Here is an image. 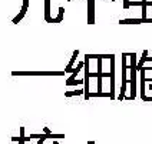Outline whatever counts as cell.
<instances>
[{
  "label": "cell",
  "instance_id": "obj_6",
  "mask_svg": "<svg viewBox=\"0 0 152 144\" xmlns=\"http://www.w3.org/2000/svg\"><path fill=\"white\" fill-rule=\"evenodd\" d=\"M88 7H89V24L95 23V0H88Z\"/></svg>",
  "mask_w": 152,
  "mask_h": 144
},
{
  "label": "cell",
  "instance_id": "obj_18",
  "mask_svg": "<svg viewBox=\"0 0 152 144\" xmlns=\"http://www.w3.org/2000/svg\"><path fill=\"white\" fill-rule=\"evenodd\" d=\"M43 133H46V134H50L52 131L49 130V127H43Z\"/></svg>",
  "mask_w": 152,
  "mask_h": 144
},
{
  "label": "cell",
  "instance_id": "obj_2",
  "mask_svg": "<svg viewBox=\"0 0 152 144\" xmlns=\"http://www.w3.org/2000/svg\"><path fill=\"white\" fill-rule=\"evenodd\" d=\"M66 71L63 70V71H43V70H40V71H12V76H63Z\"/></svg>",
  "mask_w": 152,
  "mask_h": 144
},
{
  "label": "cell",
  "instance_id": "obj_23",
  "mask_svg": "<svg viewBox=\"0 0 152 144\" xmlns=\"http://www.w3.org/2000/svg\"><path fill=\"white\" fill-rule=\"evenodd\" d=\"M112 1H116V0H112Z\"/></svg>",
  "mask_w": 152,
  "mask_h": 144
},
{
  "label": "cell",
  "instance_id": "obj_12",
  "mask_svg": "<svg viewBox=\"0 0 152 144\" xmlns=\"http://www.w3.org/2000/svg\"><path fill=\"white\" fill-rule=\"evenodd\" d=\"M63 13H65V9L59 7V14L52 20V23H53V24H59V23H62V20H63Z\"/></svg>",
  "mask_w": 152,
  "mask_h": 144
},
{
  "label": "cell",
  "instance_id": "obj_11",
  "mask_svg": "<svg viewBox=\"0 0 152 144\" xmlns=\"http://www.w3.org/2000/svg\"><path fill=\"white\" fill-rule=\"evenodd\" d=\"M27 9H29V7H25V6H22V10H20V13H19V14H17V16L13 19V24H17V23H19V22H20V20H22V19L25 17L26 12H27Z\"/></svg>",
  "mask_w": 152,
  "mask_h": 144
},
{
  "label": "cell",
  "instance_id": "obj_7",
  "mask_svg": "<svg viewBox=\"0 0 152 144\" xmlns=\"http://www.w3.org/2000/svg\"><path fill=\"white\" fill-rule=\"evenodd\" d=\"M45 20L46 23H52V19L50 17V0H45Z\"/></svg>",
  "mask_w": 152,
  "mask_h": 144
},
{
  "label": "cell",
  "instance_id": "obj_4",
  "mask_svg": "<svg viewBox=\"0 0 152 144\" xmlns=\"http://www.w3.org/2000/svg\"><path fill=\"white\" fill-rule=\"evenodd\" d=\"M131 70V80H129V84H131V94L125 97L126 100H134L136 97V71L138 68H129Z\"/></svg>",
  "mask_w": 152,
  "mask_h": 144
},
{
  "label": "cell",
  "instance_id": "obj_1",
  "mask_svg": "<svg viewBox=\"0 0 152 144\" xmlns=\"http://www.w3.org/2000/svg\"><path fill=\"white\" fill-rule=\"evenodd\" d=\"M126 57H129L128 53H124V54H122V86H121V93H119V96H118V100H124V99L126 97L125 93H126V86H128V83H129L126 78V71H128Z\"/></svg>",
  "mask_w": 152,
  "mask_h": 144
},
{
  "label": "cell",
  "instance_id": "obj_19",
  "mask_svg": "<svg viewBox=\"0 0 152 144\" xmlns=\"http://www.w3.org/2000/svg\"><path fill=\"white\" fill-rule=\"evenodd\" d=\"M23 6H25V7H29V0H23Z\"/></svg>",
  "mask_w": 152,
  "mask_h": 144
},
{
  "label": "cell",
  "instance_id": "obj_10",
  "mask_svg": "<svg viewBox=\"0 0 152 144\" xmlns=\"http://www.w3.org/2000/svg\"><path fill=\"white\" fill-rule=\"evenodd\" d=\"M85 57L88 59H113L115 54H86Z\"/></svg>",
  "mask_w": 152,
  "mask_h": 144
},
{
  "label": "cell",
  "instance_id": "obj_20",
  "mask_svg": "<svg viewBox=\"0 0 152 144\" xmlns=\"http://www.w3.org/2000/svg\"><path fill=\"white\" fill-rule=\"evenodd\" d=\"M88 144H95V141H89V143H88Z\"/></svg>",
  "mask_w": 152,
  "mask_h": 144
},
{
  "label": "cell",
  "instance_id": "obj_3",
  "mask_svg": "<svg viewBox=\"0 0 152 144\" xmlns=\"http://www.w3.org/2000/svg\"><path fill=\"white\" fill-rule=\"evenodd\" d=\"M85 67V61H80L79 64H77V67L73 68V73H72V76L68 78V81H66V84L68 86H76V84H83L85 80H76V76H77V73Z\"/></svg>",
  "mask_w": 152,
  "mask_h": 144
},
{
  "label": "cell",
  "instance_id": "obj_21",
  "mask_svg": "<svg viewBox=\"0 0 152 144\" xmlns=\"http://www.w3.org/2000/svg\"><path fill=\"white\" fill-rule=\"evenodd\" d=\"M52 144H58V141H53V143H52Z\"/></svg>",
  "mask_w": 152,
  "mask_h": 144
},
{
  "label": "cell",
  "instance_id": "obj_13",
  "mask_svg": "<svg viewBox=\"0 0 152 144\" xmlns=\"http://www.w3.org/2000/svg\"><path fill=\"white\" fill-rule=\"evenodd\" d=\"M128 56L131 57V66H129V68H136V67H138V60H136V54H135V53H128Z\"/></svg>",
  "mask_w": 152,
  "mask_h": 144
},
{
  "label": "cell",
  "instance_id": "obj_15",
  "mask_svg": "<svg viewBox=\"0 0 152 144\" xmlns=\"http://www.w3.org/2000/svg\"><path fill=\"white\" fill-rule=\"evenodd\" d=\"M85 93V90H75V91H66L65 93V96L66 97H72V96H79V94Z\"/></svg>",
  "mask_w": 152,
  "mask_h": 144
},
{
  "label": "cell",
  "instance_id": "obj_16",
  "mask_svg": "<svg viewBox=\"0 0 152 144\" xmlns=\"http://www.w3.org/2000/svg\"><path fill=\"white\" fill-rule=\"evenodd\" d=\"M91 97H112L110 93H91Z\"/></svg>",
  "mask_w": 152,
  "mask_h": 144
},
{
  "label": "cell",
  "instance_id": "obj_8",
  "mask_svg": "<svg viewBox=\"0 0 152 144\" xmlns=\"http://www.w3.org/2000/svg\"><path fill=\"white\" fill-rule=\"evenodd\" d=\"M77 56H79V50H75L73 51V54H72V59H70V61H69V64L66 66V73H73V64H75V61H76V59H77Z\"/></svg>",
  "mask_w": 152,
  "mask_h": 144
},
{
  "label": "cell",
  "instance_id": "obj_22",
  "mask_svg": "<svg viewBox=\"0 0 152 144\" xmlns=\"http://www.w3.org/2000/svg\"><path fill=\"white\" fill-rule=\"evenodd\" d=\"M66 1H72V0H66Z\"/></svg>",
  "mask_w": 152,
  "mask_h": 144
},
{
  "label": "cell",
  "instance_id": "obj_9",
  "mask_svg": "<svg viewBox=\"0 0 152 144\" xmlns=\"http://www.w3.org/2000/svg\"><path fill=\"white\" fill-rule=\"evenodd\" d=\"M119 24H142V17H141V19H125V20H119Z\"/></svg>",
  "mask_w": 152,
  "mask_h": 144
},
{
  "label": "cell",
  "instance_id": "obj_5",
  "mask_svg": "<svg viewBox=\"0 0 152 144\" xmlns=\"http://www.w3.org/2000/svg\"><path fill=\"white\" fill-rule=\"evenodd\" d=\"M110 99H116L115 96V57L110 59Z\"/></svg>",
  "mask_w": 152,
  "mask_h": 144
},
{
  "label": "cell",
  "instance_id": "obj_17",
  "mask_svg": "<svg viewBox=\"0 0 152 144\" xmlns=\"http://www.w3.org/2000/svg\"><path fill=\"white\" fill-rule=\"evenodd\" d=\"M129 3H131L129 0H124V9H129V7H131V6H129Z\"/></svg>",
  "mask_w": 152,
  "mask_h": 144
},
{
  "label": "cell",
  "instance_id": "obj_14",
  "mask_svg": "<svg viewBox=\"0 0 152 144\" xmlns=\"http://www.w3.org/2000/svg\"><path fill=\"white\" fill-rule=\"evenodd\" d=\"M148 57V50H144V53H142V59H139V61H138V70H141V68L144 67V63H145V59Z\"/></svg>",
  "mask_w": 152,
  "mask_h": 144
}]
</instances>
